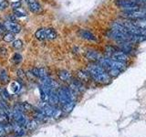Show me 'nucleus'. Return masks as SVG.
Segmentation results:
<instances>
[{
	"label": "nucleus",
	"instance_id": "f257e3e1",
	"mask_svg": "<svg viewBox=\"0 0 146 137\" xmlns=\"http://www.w3.org/2000/svg\"><path fill=\"white\" fill-rule=\"evenodd\" d=\"M87 71L90 73V78L100 84H107L111 81V76L105 70V68L99 63H90L87 68Z\"/></svg>",
	"mask_w": 146,
	"mask_h": 137
},
{
	"label": "nucleus",
	"instance_id": "f03ea898",
	"mask_svg": "<svg viewBox=\"0 0 146 137\" xmlns=\"http://www.w3.org/2000/svg\"><path fill=\"white\" fill-rule=\"evenodd\" d=\"M99 64L100 66H102L105 70L108 71L110 70H124L126 68V63L125 62H121V61H114V59L111 58H100L98 61Z\"/></svg>",
	"mask_w": 146,
	"mask_h": 137
},
{
	"label": "nucleus",
	"instance_id": "7ed1b4c3",
	"mask_svg": "<svg viewBox=\"0 0 146 137\" xmlns=\"http://www.w3.org/2000/svg\"><path fill=\"white\" fill-rule=\"evenodd\" d=\"M121 17L129 20L139 19V18L146 17V5L144 7L140 6L138 8L132 9V10H126L121 13Z\"/></svg>",
	"mask_w": 146,
	"mask_h": 137
},
{
	"label": "nucleus",
	"instance_id": "20e7f679",
	"mask_svg": "<svg viewBox=\"0 0 146 137\" xmlns=\"http://www.w3.org/2000/svg\"><path fill=\"white\" fill-rule=\"evenodd\" d=\"M58 102L62 105L70 102H75V93L72 92V90L67 87H60L58 89Z\"/></svg>",
	"mask_w": 146,
	"mask_h": 137
},
{
	"label": "nucleus",
	"instance_id": "39448f33",
	"mask_svg": "<svg viewBox=\"0 0 146 137\" xmlns=\"http://www.w3.org/2000/svg\"><path fill=\"white\" fill-rule=\"evenodd\" d=\"M115 5L120 8L126 10H132V9L138 8L141 5L136 3L133 0H115Z\"/></svg>",
	"mask_w": 146,
	"mask_h": 137
},
{
	"label": "nucleus",
	"instance_id": "423d86ee",
	"mask_svg": "<svg viewBox=\"0 0 146 137\" xmlns=\"http://www.w3.org/2000/svg\"><path fill=\"white\" fill-rule=\"evenodd\" d=\"M42 112L48 117H54L57 118L60 114V111L51 104H44L42 107Z\"/></svg>",
	"mask_w": 146,
	"mask_h": 137
},
{
	"label": "nucleus",
	"instance_id": "0eeeda50",
	"mask_svg": "<svg viewBox=\"0 0 146 137\" xmlns=\"http://www.w3.org/2000/svg\"><path fill=\"white\" fill-rule=\"evenodd\" d=\"M108 57L114 59V61H121V62H127L130 59L129 55L121 51V50H120L119 49H116L111 54H109Z\"/></svg>",
	"mask_w": 146,
	"mask_h": 137
},
{
	"label": "nucleus",
	"instance_id": "6e6552de",
	"mask_svg": "<svg viewBox=\"0 0 146 137\" xmlns=\"http://www.w3.org/2000/svg\"><path fill=\"white\" fill-rule=\"evenodd\" d=\"M2 29H4L5 30L9 31V32H12V33H19L20 30H21V27L17 24L15 22H12V21H7V22H4V24L1 26Z\"/></svg>",
	"mask_w": 146,
	"mask_h": 137
},
{
	"label": "nucleus",
	"instance_id": "1a4fd4ad",
	"mask_svg": "<svg viewBox=\"0 0 146 137\" xmlns=\"http://www.w3.org/2000/svg\"><path fill=\"white\" fill-rule=\"evenodd\" d=\"M132 44H133L132 42H128V41H126V42H119L118 49L121 50V51H123L124 53L129 55L135 50Z\"/></svg>",
	"mask_w": 146,
	"mask_h": 137
},
{
	"label": "nucleus",
	"instance_id": "9d476101",
	"mask_svg": "<svg viewBox=\"0 0 146 137\" xmlns=\"http://www.w3.org/2000/svg\"><path fill=\"white\" fill-rule=\"evenodd\" d=\"M70 89L72 90V92H74L75 94L80 93V92H82V91L85 90L83 84H82L80 81H78V80H75V81L71 82V84L70 86Z\"/></svg>",
	"mask_w": 146,
	"mask_h": 137
},
{
	"label": "nucleus",
	"instance_id": "9b49d317",
	"mask_svg": "<svg viewBox=\"0 0 146 137\" xmlns=\"http://www.w3.org/2000/svg\"><path fill=\"white\" fill-rule=\"evenodd\" d=\"M79 35L81 37L82 39H88V40H91V41H96L97 39L96 37L91 33V32L88 31V30H85V29H81L79 31Z\"/></svg>",
	"mask_w": 146,
	"mask_h": 137
},
{
	"label": "nucleus",
	"instance_id": "f8f14e48",
	"mask_svg": "<svg viewBox=\"0 0 146 137\" xmlns=\"http://www.w3.org/2000/svg\"><path fill=\"white\" fill-rule=\"evenodd\" d=\"M86 58L88 59L89 61L94 62V61H98L102 57H100V55L97 51L90 50V51H88V52L86 53Z\"/></svg>",
	"mask_w": 146,
	"mask_h": 137
},
{
	"label": "nucleus",
	"instance_id": "ddd939ff",
	"mask_svg": "<svg viewBox=\"0 0 146 137\" xmlns=\"http://www.w3.org/2000/svg\"><path fill=\"white\" fill-rule=\"evenodd\" d=\"M48 102H49V104H51V105H55L58 102H58V91L56 90H52L51 91H50L49 96H48Z\"/></svg>",
	"mask_w": 146,
	"mask_h": 137
},
{
	"label": "nucleus",
	"instance_id": "4468645a",
	"mask_svg": "<svg viewBox=\"0 0 146 137\" xmlns=\"http://www.w3.org/2000/svg\"><path fill=\"white\" fill-rule=\"evenodd\" d=\"M45 37H46V39H55L58 37V34L55 29H50V27H48V29H45Z\"/></svg>",
	"mask_w": 146,
	"mask_h": 137
},
{
	"label": "nucleus",
	"instance_id": "2eb2a0df",
	"mask_svg": "<svg viewBox=\"0 0 146 137\" xmlns=\"http://www.w3.org/2000/svg\"><path fill=\"white\" fill-rule=\"evenodd\" d=\"M131 21L134 26L140 27V29H146V17L139 18V19H134V20H131Z\"/></svg>",
	"mask_w": 146,
	"mask_h": 137
},
{
	"label": "nucleus",
	"instance_id": "dca6fc26",
	"mask_svg": "<svg viewBox=\"0 0 146 137\" xmlns=\"http://www.w3.org/2000/svg\"><path fill=\"white\" fill-rule=\"evenodd\" d=\"M58 75L59 79H60L61 80H63V81H68L70 80V78H71L70 73L68 72V70H59L58 73Z\"/></svg>",
	"mask_w": 146,
	"mask_h": 137
},
{
	"label": "nucleus",
	"instance_id": "f3484780",
	"mask_svg": "<svg viewBox=\"0 0 146 137\" xmlns=\"http://www.w3.org/2000/svg\"><path fill=\"white\" fill-rule=\"evenodd\" d=\"M29 8L32 13H38L41 11V6L38 2H32L29 4Z\"/></svg>",
	"mask_w": 146,
	"mask_h": 137
},
{
	"label": "nucleus",
	"instance_id": "a211bd4d",
	"mask_svg": "<svg viewBox=\"0 0 146 137\" xmlns=\"http://www.w3.org/2000/svg\"><path fill=\"white\" fill-rule=\"evenodd\" d=\"M78 78L80 80H83V81H88L90 78V75L88 71H85V70H79L77 73Z\"/></svg>",
	"mask_w": 146,
	"mask_h": 137
},
{
	"label": "nucleus",
	"instance_id": "6ab92c4d",
	"mask_svg": "<svg viewBox=\"0 0 146 137\" xmlns=\"http://www.w3.org/2000/svg\"><path fill=\"white\" fill-rule=\"evenodd\" d=\"M0 80L4 84H7L9 82V75L6 70H2L0 71Z\"/></svg>",
	"mask_w": 146,
	"mask_h": 137
},
{
	"label": "nucleus",
	"instance_id": "aec40b11",
	"mask_svg": "<svg viewBox=\"0 0 146 137\" xmlns=\"http://www.w3.org/2000/svg\"><path fill=\"white\" fill-rule=\"evenodd\" d=\"M20 88H21V86L17 81H12L10 83V90H12L13 93L18 92V91L20 90Z\"/></svg>",
	"mask_w": 146,
	"mask_h": 137
},
{
	"label": "nucleus",
	"instance_id": "412c9836",
	"mask_svg": "<svg viewBox=\"0 0 146 137\" xmlns=\"http://www.w3.org/2000/svg\"><path fill=\"white\" fill-rule=\"evenodd\" d=\"M35 37L38 39L39 40H44L46 39V37H45V29H39L36 31L35 33Z\"/></svg>",
	"mask_w": 146,
	"mask_h": 137
},
{
	"label": "nucleus",
	"instance_id": "4be33fe9",
	"mask_svg": "<svg viewBox=\"0 0 146 137\" xmlns=\"http://www.w3.org/2000/svg\"><path fill=\"white\" fill-rule=\"evenodd\" d=\"M3 39L6 42H12V41L15 39V35H14V33H12V32L7 31V33L4 35Z\"/></svg>",
	"mask_w": 146,
	"mask_h": 137
},
{
	"label": "nucleus",
	"instance_id": "5701e85b",
	"mask_svg": "<svg viewBox=\"0 0 146 137\" xmlns=\"http://www.w3.org/2000/svg\"><path fill=\"white\" fill-rule=\"evenodd\" d=\"M74 106H75V102H68L66 104H63L62 105V109L65 112H68L72 111V109L74 108Z\"/></svg>",
	"mask_w": 146,
	"mask_h": 137
},
{
	"label": "nucleus",
	"instance_id": "b1692460",
	"mask_svg": "<svg viewBox=\"0 0 146 137\" xmlns=\"http://www.w3.org/2000/svg\"><path fill=\"white\" fill-rule=\"evenodd\" d=\"M11 61L16 64V65H17V64H19L21 61H22V56L19 54V53H15L13 55V57L11 59Z\"/></svg>",
	"mask_w": 146,
	"mask_h": 137
},
{
	"label": "nucleus",
	"instance_id": "393cba45",
	"mask_svg": "<svg viewBox=\"0 0 146 137\" xmlns=\"http://www.w3.org/2000/svg\"><path fill=\"white\" fill-rule=\"evenodd\" d=\"M14 13H15V16L18 17H26V13L22 10L20 8H17V9H14Z\"/></svg>",
	"mask_w": 146,
	"mask_h": 137
},
{
	"label": "nucleus",
	"instance_id": "a878e982",
	"mask_svg": "<svg viewBox=\"0 0 146 137\" xmlns=\"http://www.w3.org/2000/svg\"><path fill=\"white\" fill-rule=\"evenodd\" d=\"M12 46L15 49H20L22 47H23V42H22V40H20V39H17V40H15L13 42V44H12Z\"/></svg>",
	"mask_w": 146,
	"mask_h": 137
},
{
	"label": "nucleus",
	"instance_id": "bb28decb",
	"mask_svg": "<svg viewBox=\"0 0 146 137\" xmlns=\"http://www.w3.org/2000/svg\"><path fill=\"white\" fill-rule=\"evenodd\" d=\"M48 76V73H47V70H45L44 68H38V78L40 79H42V78Z\"/></svg>",
	"mask_w": 146,
	"mask_h": 137
},
{
	"label": "nucleus",
	"instance_id": "cd10ccee",
	"mask_svg": "<svg viewBox=\"0 0 146 137\" xmlns=\"http://www.w3.org/2000/svg\"><path fill=\"white\" fill-rule=\"evenodd\" d=\"M8 5L9 4L7 0H3V1H1V3H0V10H4V9H6L8 7Z\"/></svg>",
	"mask_w": 146,
	"mask_h": 137
},
{
	"label": "nucleus",
	"instance_id": "c85d7f7f",
	"mask_svg": "<svg viewBox=\"0 0 146 137\" xmlns=\"http://www.w3.org/2000/svg\"><path fill=\"white\" fill-rule=\"evenodd\" d=\"M11 7L13 9H17V8H20L21 7V1H17V2H13L11 4Z\"/></svg>",
	"mask_w": 146,
	"mask_h": 137
},
{
	"label": "nucleus",
	"instance_id": "c756f323",
	"mask_svg": "<svg viewBox=\"0 0 146 137\" xmlns=\"http://www.w3.org/2000/svg\"><path fill=\"white\" fill-rule=\"evenodd\" d=\"M133 1H135L136 3H138L140 5H141V4L146 5V0H133Z\"/></svg>",
	"mask_w": 146,
	"mask_h": 137
},
{
	"label": "nucleus",
	"instance_id": "7c9ffc66",
	"mask_svg": "<svg viewBox=\"0 0 146 137\" xmlns=\"http://www.w3.org/2000/svg\"><path fill=\"white\" fill-rule=\"evenodd\" d=\"M17 75H18V76H20V77H24V76H25L24 72H23L22 70H17Z\"/></svg>",
	"mask_w": 146,
	"mask_h": 137
},
{
	"label": "nucleus",
	"instance_id": "2f4dec72",
	"mask_svg": "<svg viewBox=\"0 0 146 137\" xmlns=\"http://www.w3.org/2000/svg\"><path fill=\"white\" fill-rule=\"evenodd\" d=\"M36 1V0H26V2H27V3H32V2H35Z\"/></svg>",
	"mask_w": 146,
	"mask_h": 137
},
{
	"label": "nucleus",
	"instance_id": "473e14b6",
	"mask_svg": "<svg viewBox=\"0 0 146 137\" xmlns=\"http://www.w3.org/2000/svg\"><path fill=\"white\" fill-rule=\"evenodd\" d=\"M2 25H1V18H0V27H1Z\"/></svg>",
	"mask_w": 146,
	"mask_h": 137
},
{
	"label": "nucleus",
	"instance_id": "72a5a7b5",
	"mask_svg": "<svg viewBox=\"0 0 146 137\" xmlns=\"http://www.w3.org/2000/svg\"><path fill=\"white\" fill-rule=\"evenodd\" d=\"M0 1H3V0H0Z\"/></svg>",
	"mask_w": 146,
	"mask_h": 137
}]
</instances>
